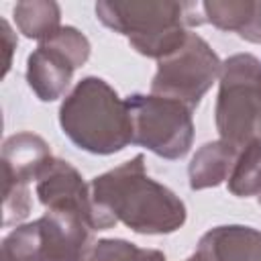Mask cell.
Returning <instances> with one entry per match:
<instances>
[{
  "label": "cell",
  "instance_id": "6da1fadb",
  "mask_svg": "<svg viewBox=\"0 0 261 261\" xmlns=\"http://www.w3.org/2000/svg\"><path fill=\"white\" fill-rule=\"evenodd\" d=\"M90 186L94 200L133 232L171 234L188 218L184 200L149 177L143 153L96 175Z\"/></svg>",
  "mask_w": 261,
  "mask_h": 261
},
{
  "label": "cell",
  "instance_id": "3957f363",
  "mask_svg": "<svg viewBox=\"0 0 261 261\" xmlns=\"http://www.w3.org/2000/svg\"><path fill=\"white\" fill-rule=\"evenodd\" d=\"M63 135L92 155H114L133 143L126 100L98 75L82 77L59 106Z\"/></svg>",
  "mask_w": 261,
  "mask_h": 261
},
{
  "label": "cell",
  "instance_id": "7402d4cb",
  "mask_svg": "<svg viewBox=\"0 0 261 261\" xmlns=\"http://www.w3.org/2000/svg\"><path fill=\"white\" fill-rule=\"evenodd\" d=\"M184 261H200L196 255H192V257H188V259H184Z\"/></svg>",
  "mask_w": 261,
  "mask_h": 261
},
{
  "label": "cell",
  "instance_id": "52a82bcc",
  "mask_svg": "<svg viewBox=\"0 0 261 261\" xmlns=\"http://www.w3.org/2000/svg\"><path fill=\"white\" fill-rule=\"evenodd\" d=\"M35 192L47 210L73 212L82 216L92 230H106L118 222L94 200L92 186L86 184L82 173L65 159L51 157L47 161L35 181Z\"/></svg>",
  "mask_w": 261,
  "mask_h": 261
},
{
  "label": "cell",
  "instance_id": "30bf717a",
  "mask_svg": "<svg viewBox=\"0 0 261 261\" xmlns=\"http://www.w3.org/2000/svg\"><path fill=\"white\" fill-rule=\"evenodd\" d=\"M194 255L200 261H261V230L247 224H220L206 230Z\"/></svg>",
  "mask_w": 261,
  "mask_h": 261
},
{
  "label": "cell",
  "instance_id": "ba28073f",
  "mask_svg": "<svg viewBox=\"0 0 261 261\" xmlns=\"http://www.w3.org/2000/svg\"><path fill=\"white\" fill-rule=\"evenodd\" d=\"M41 261H94L96 239L90 224L63 210H47L37 218Z\"/></svg>",
  "mask_w": 261,
  "mask_h": 261
},
{
  "label": "cell",
  "instance_id": "7a4b0ae2",
  "mask_svg": "<svg viewBox=\"0 0 261 261\" xmlns=\"http://www.w3.org/2000/svg\"><path fill=\"white\" fill-rule=\"evenodd\" d=\"M96 18L110 31L124 35L145 57L163 59L179 49L192 27L206 22L202 4L175 0H100Z\"/></svg>",
  "mask_w": 261,
  "mask_h": 261
},
{
  "label": "cell",
  "instance_id": "ac0fdd59",
  "mask_svg": "<svg viewBox=\"0 0 261 261\" xmlns=\"http://www.w3.org/2000/svg\"><path fill=\"white\" fill-rule=\"evenodd\" d=\"M94 261H167L159 249H143L124 239H100Z\"/></svg>",
  "mask_w": 261,
  "mask_h": 261
},
{
  "label": "cell",
  "instance_id": "277c9868",
  "mask_svg": "<svg viewBox=\"0 0 261 261\" xmlns=\"http://www.w3.org/2000/svg\"><path fill=\"white\" fill-rule=\"evenodd\" d=\"M261 108V59L251 53H234L222 61L214 122L222 141L243 149L257 139Z\"/></svg>",
  "mask_w": 261,
  "mask_h": 261
},
{
  "label": "cell",
  "instance_id": "4fadbf2b",
  "mask_svg": "<svg viewBox=\"0 0 261 261\" xmlns=\"http://www.w3.org/2000/svg\"><path fill=\"white\" fill-rule=\"evenodd\" d=\"M16 29L39 43L47 41L61 29V8L53 0H22L12 8Z\"/></svg>",
  "mask_w": 261,
  "mask_h": 261
},
{
  "label": "cell",
  "instance_id": "5bb4252c",
  "mask_svg": "<svg viewBox=\"0 0 261 261\" xmlns=\"http://www.w3.org/2000/svg\"><path fill=\"white\" fill-rule=\"evenodd\" d=\"M226 186L237 198L261 196V139H253L239 149Z\"/></svg>",
  "mask_w": 261,
  "mask_h": 261
},
{
  "label": "cell",
  "instance_id": "603a6c76",
  "mask_svg": "<svg viewBox=\"0 0 261 261\" xmlns=\"http://www.w3.org/2000/svg\"><path fill=\"white\" fill-rule=\"evenodd\" d=\"M259 204H261V196H259Z\"/></svg>",
  "mask_w": 261,
  "mask_h": 261
},
{
  "label": "cell",
  "instance_id": "5b68a950",
  "mask_svg": "<svg viewBox=\"0 0 261 261\" xmlns=\"http://www.w3.org/2000/svg\"><path fill=\"white\" fill-rule=\"evenodd\" d=\"M124 100L133 120V145L169 161L190 153L194 143V110L173 98L155 94L137 92Z\"/></svg>",
  "mask_w": 261,
  "mask_h": 261
},
{
  "label": "cell",
  "instance_id": "9c48e42d",
  "mask_svg": "<svg viewBox=\"0 0 261 261\" xmlns=\"http://www.w3.org/2000/svg\"><path fill=\"white\" fill-rule=\"evenodd\" d=\"M75 69L77 65L67 53L51 41H43L27 57V84L41 102H55L69 88Z\"/></svg>",
  "mask_w": 261,
  "mask_h": 261
},
{
  "label": "cell",
  "instance_id": "e0dca14e",
  "mask_svg": "<svg viewBox=\"0 0 261 261\" xmlns=\"http://www.w3.org/2000/svg\"><path fill=\"white\" fill-rule=\"evenodd\" d=\"M33 208L29 184L18 181L4 173V194H2V226H18Z\"/></svg>",
  "mask_w": 261,
  "mask_h": 261
},
{
  "label": "cell",
  "instance_id": "9a60e30c",
  "mask_svg": "<svg viewBox=\"0 0 261 261\" xmlns=\"http://www.w3.org/2000/svg\"><path fill=\"white\" fill-rule=\"evenodd\" d=\"M255 0H206L202 12L206 22L226 33H241L253 14Z\"/></svg>",
  "mask_w": 261,
  "mask_h": 261
},
{
  "label": "cell",
  "instance_id": "8fae6325",
  "mask_svg": "<svg viewBox=\"0 0 261 261\" xmlns=\"http://www.w3.org/2000/svg\"><path fill=\"white\" fill-rule=\"evenodd\" d=\"M51 157V147L43 137L20 130L6 137L2 143V173L31 184L37 181L41 169Z\"/></svg>",
  "mask_w": 261,
  "mask_h": 261
},
{
  "label": "cell",
  "instance_id": "d6986e66",
  "mask_svg": "<svg viewBox=\"0 0 261 261\" xmlns=\"http://www.w3.org/2000/svg\"><path fill=\"white\" fill-rule=\"evenodd\" d=\"M239 37L245 39V41H249V43H257V45H261V0H255L253 14H251L249 22L241 29Z\"/></svg>",
  "mask_w": 261,
  "mask_h": 261
},
{
  "label": "cell",
  "instance_id": "2e32d148",
  "mask_svg": "<svg viewBox=\"0 0 261 261\" xmlns=\"http://www.w3.org/2000/svg\"><path fill=\"white\" fill-rule=\"evenodd\" d=\"M0 261H41L37 220L14 226L2 239Z\"/></svg>",
  "mask_w": 261,
  "mask_h": 261
},
{
  "label": "cell",
  "instance_id": "ffe728a7",
  "mask_svg": "<svg viewBox=\"0 0 261 261\" xmlns=\"http://www.w3.org/2000/svg\"><path fill=\"white\" fill-rule=\"evenodd\" d=\"M0 29H2V41H4V49H6V61H4L2 75H6L8 69H10V65H12V53H14L18 41H16V35L12 33V29H10V24H8L6 18H0Z\"/></svg>",
  "mask_w": 261,
  "mask_h": 261
},
{
  "label": "cell",
  "instance_id": "7c38bea8",
  "mask_svg": "<svg viewBox=\"0 0 261 261\" xmlns=\"http://www.w3.org/2000/svg\"><path fill=\"white\" fill-rule=\"evenodd\" d=\"M237 155H239V149L222 139L204 143L194 153L188 165L190 188L194 192H200V190L216 188L222 181H226L237 161Z\"/></svg>",
  "mask_w": 261,
  "mask_h": 261
},
{
  "label": "cell",
  "instance_id": "44dd1931",
  "mask_svg": "<svg viewBox=\"0 0 261 261\" xmlns=\"http://www.w3.org/2000/svg\"><path fill=\"white\" fill-rule=\"evenodd\" d=\"M257 139H261V108H259V126H257Z\"/></svg>",
  "mask_w": 261,
  "mask_h": 261
},
{
  "label": "cell",
  "instance_id": "8992f818",
  "mask_svg": "<svg viewBox=\"0 0 261 261\" xmlns=\"http://www.w3.org/2000/svg\"><path fill=\"white\" fill-rule=\"evenodd\" d=\"M222 59L198 33H188L184 45L157 61L151 94L173 98L196 110L204 94L220 77Z\"/></svg>",
  "mask_w": 261,
  "mask_h": 261
}]
</instances>
